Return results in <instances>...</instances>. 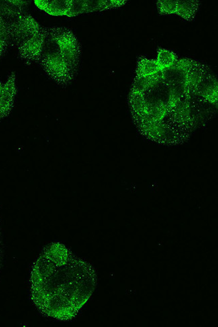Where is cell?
<instances>
[{"instance_id":"6da1fadb","label":"cell","mask_w":218,"mask_h":327,"mask_svg":"<svg viewBox=\"0 0 218 327\" xmlns=\"http://www.w3.org/2000/svg\"><path fill=\"white\" fill-rule=\"evenodd\" d=\"M96 275L88 263L64 245L45 247L30 273V295L39 311L60 320L71 319L93 293Z\"/></svg>"},{"instance_id":"7a4b0ae2","label":"cell","mask_w":218,"mask_h":327,"mask_svg":"<svg viewBox=\"0 0 218 327\" xmlns=\"http://www.w3.org/2000/svg\"><path fill=\"white\" fill-rule=\"evenodd\" d=\"M38 62L45 73L57 83L65 85L73 79L74 76L68 69L60 44L51 28H47Z\"/></svg>"},{"instance_id":"3957f363","label":"cell","mask_w":218,"mask_h":327,"mask_svg":"<svg viewBox=\"0 0 218 327\" xmlns=\"http://www.w3.org/2000/svg\"><path fill=\"white\" fill-rule=\"evenodd\" d=\"M42 28L31 16L24 14L18 16L12 23L4 25L5 36L11 39L18 47L31 39Z\"/></svg>"},{"instance_id":"277c9868","label":"cell","mask_w":218,"mask_h":327,"mask_svg":"<svg viewBox=\"0 0 218 327\" xmlns=\"http://www.w3.org/2000/svg\"><path fill=\"white\" fill-rule=\"evenodd\" d=\"M62 50L64 59L69 71L75 75L79 64L81 49L77 39L72 31L65 28H51Z\"/></svg>"},{"instance_id":"5b68a950","label":"cell","mask_w":218,"mask_h":327,"mask_svg":"<svg viewBox=\"0 0 218 327\" xmlns=\"http://www.w3.org/2000/svg\"><path fill=\"white\" fill-rule=\"evenodd\" d=\"M47 28H42L31 39L18 47L22 59L30 61H38L46 36Z\"/></svg>"},{"instance_id":"8992f818","label":"cell","mask_w":218,"mask_h":327,"mask_svg":"<svg viewBox=\"0 0 218 327\" xmlns=\"http://www.w3.org/2000/svg\"><path fill=\"white\" fill-rule=\"evenodd\" d=\"M16 90V75L12 73L0 89V119L8 116L13 109Z\"/></svg>"},{"instance_id":"52a82bcc","label":"cell","mask_w":218,"mask_h":327,"mask_svg":"<svg viewBox=\"0 0 218 327\" xmlns=\"http://www.w3.org/2000/svg\"><path fill=\"white\" fill-rule=\"evenodd\" d=\"M35 5L52 16H67L71 0H36Z\"/></svg>"},{"instance_id":"ba28073f","label":"cell","mask_w":218,"mask_h":327,"mask_svg":"<svg viewBox=\"0 0 218 327\" xmlns=\"http://www.w3.org/2000/svg\"><path fill=\"white\" fill-rule=\"evenodd\" d=\"M157 62L154 60L141 58L139 60L137 70V76L149 77L155 75L160 71Z\"/></svg>"},{"instance_id":"9c48e42d","label":"cell","mask_w":218,"mask_h":327,"mask_svg":"<svg viewBox=\"0 0 218 327\" xmlns=\"http://www.w3.org/2000/svg\"><path fill=\"white\" fill-rule=\"evenodd\" d=\"M198 8V2L196 1H178V10L176 14L182 16L187 20L194 18Z\"/></svg>"},{"instance_id":"30bf717a","label":"cell","mask_w":218,"mask_h":327,"mask_svg":"<svg viewBox=\"0 0 218 327\" xmlns=\"http://www.w3.org/2000/svg\"><path fill=\"white\" fill-rule=\"evenodd\" d=\"M177 60H178L177 55L170 51L164 50V49H159L158 51L156 62L161 70L171 67Z\"/></svg>"},{"instance_id":"8fae6325","label":"cell","mask_w":218,"mask_h":327,"mask_svg":"<svg viewBox=\"0 0 218 327\" xmlns=\"http://www.w3.org/2000/svg\"><path fill=\"white\" fill-rule=\"evenodd\" d=\"M85 1L71 0V4H70L69 9L67 16L68 17H74V16L79 15V14L85 13Z\"/></svg>"},{"instance_id":"7c38bea8","label":"cell","mask_w":218,"mask_h":327,"mask_svg":"<svg viewBox=\"0 0 218 327\" xmlns=\"http://www.w3.org/2000/svg\"><path fill=\"white\" fill-rule=\"evenodd\" d=\"M158 10L162 14H176L178 10V1H158Z\"/></svg>"},{"instance_id":"4fadbf2b","label":"cell","mask_w":218,"mask_h":327,"mask_svg":"<svg viewBox=\"0 0 218 327\" xmlns=\"http://www.w3.org/2000/svg\"><path fill=\"white\" fill-rule=\"evenodd\" d=\"M85 13H91V12L108 10L106 1H85Z\"/></svg>"},{"instance_id":"5bb4252c","label":"cell","mask_w":218,"mask_h":327,"mask_svg":"<svg viewBox=\"0 0 218 327\" xmlns=\"http://www.w3.org/2000/svg\"><path fill=\"white\" fill-rule=\"evenodd\" d=\"M4 47H5V39L3 35L0 33V56L3 53Z\"/></svg>"},{"instance_id":"9a60e30c","label":"cell","mask_w":218,"mask_h":327,"mask_svg":"<svg viewBox=\"0 0 218 327\" xmlns=\"http://www.w3.org/2000/svg\"><path fill=\"white\" fill-rule=\"evenodd\" d=\"M2 86V83H0V89H1Z\"/></svg>"}]
</instances>
